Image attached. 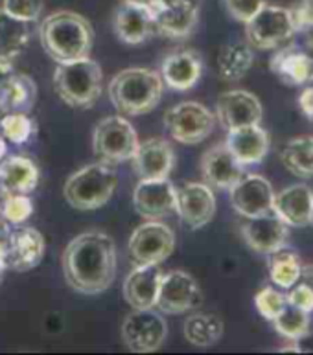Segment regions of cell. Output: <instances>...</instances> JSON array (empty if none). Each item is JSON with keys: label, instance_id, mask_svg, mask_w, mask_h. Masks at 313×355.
<instances>
[{"label": "cell", "instance_id": "ee69618b", "mask_svg": "<svg viewBox=\"0 0 313 355\" xmlns=\"http://www.w3.org/2000/svg\"><path fill=\"white\" fill-rule=\"evenodd\" d=\"M298 282L306 284V286L313 291V263H308V266H304L303 263V270H301V278H298Z\"/></svg>", "mask_w": 313, "mask_h": 355}, {"label": "cell", "instance_id": "7402d4cb", "mask_svg": "<svg viewBox=\"0 0 313 355\" xmlns=\"http://www.w3.org/2000/svg\"><path fill=\"white\" fill-rule=\"evenodd\" d=\"M313 190L306 184L286 186L276 191L273 199V212L286 223L287 227H304L312 221Z\"/></svg>", "mask_w": 313, "mask_h": 355}, {"label": "cell", "instance_id": "7bdbcfd3", "mask_svg": "<svg viewBox=\"0 0 313 355\" xmlns=\"http://www.w3.org/2000/svg\"><path fill=\"white\" fill-rule=\"evenodd\" d=\"M11 76H13V61L0 58V87L4 85Z\"/></svg>", "mask_w": 313, "mask_h": 355}, {"label": "cell", "instance_id": "e0dca14e", "mask_svg": "<svg viewBox=\"0 0 313 355\" xmlns=\"http://www.w3.org/2000/svg\"><path fill=\"white\" fill-rule=\"evenodd\" d=\"M242 236L251 249L260 254H271L287 245L289 227L273 210L249 218L242 227Z\"/></svg>", "mask_w": 313, "mask_h": 355}, {"label": "cell", "instance_id": "7c38bea8", "mask_svg": "<svg viewBox=\"0 0 313 355\" xmlns=\"http://www.w3.org/2000/svg\"><path fill=\"white\" fill-rule=\"evenodd\" d=\"M176 212L192 230L203 228L216 216V196L207 182H186L176 191Z\"/></svg>", "mask_w": 313, "mask_h": 355}, {"label": "cell", "instance_id": "bcb514c9", "mask_svg": "<svg viewBox=\"0 0 313 355\" xmlns=\"http://www.w3.org/2000/svg\"><path fill=\"white\" fill-rule=\"evenodd\" d=\"M6 153H8V146H6V138L0 135V160L4 159Z\"/></svg>", "mask_w": 313, "mask_h": 355}, {"label": "cell", "instance_id": "e575fe53", "mask_svg": "<svg viewBox=\"0 0 313 355\" xmlns=\"http://www.w3.org/2000/svg\"><path fill=\"white\" fill-rule=\"evenodd\" d=\"M0 129L6 140L13 144H26L32 138L35 125L32 118L28 116V112H6L0 118Z\"/></svg>", "mask_w": 313, "mask_h": 355}, {"label": "cell", "instance_id": "836d02e7", "mask_svg": "<svg viewBox=\"0 0 313 355\" xmlns=\"http://www.w3.org/2000/svg\"><path fill=\"white\" fill-rule=\"evenodd\" d=\"M273 326L282 337L291 340L301 334H304L306 329H310V313L293 306L291 302H286L282 311L273 318Z\"/></svg>", "mask_w": 313, "mask_h": 355}, {"label": "cell", "instance_id": "44dd1931", "mask_svg": "<svg viewBox=\"0 0 313 355\" xmlns=\"http://www.w3.org/2000/svg\"><path fill=\"white\" fill-rule=\"evenodd\" d=\"M162 269L159 263L137 266L124 280V298L133 309H148L157 306Z\"/></svg>", "mask_w": 313, "mask_h": 355}, {"label": "cell", "instance_id": "8d00e7d4", "mask_svg": "<svg viewBox=\"0 0 313 355\" xmlns=\"http://www.w3.org/2000/svg\"><path fill=\"white\" fill-rule=\"evenodd\" d=\"M287 297L284 293H280L275 287H264L258 291L255 297V306L258 309L262 317L267 318L269 322H273V318L282 311V308L286 306Z\"/></svg>", "mask_w": 313, "mask_h": 355}, {"label": "cell", "instance_id": "484cf974", "mask_svg": "<svg viewBox=\"0 0 313 355\" xmlns=\"http://www.w3.org/2000/svg\"><path fill=\"white\" fill-rule=\"evenodd\" d=\"M271 70L289 85H308L313 81V58L298 46H286L273 55Z\"/></svg>", "mask_w": 313, "mask_h": 355}, {"label": "cell", "instance_id": "60d3db41", "mask_svg": "<svg viewBox=\"0 0 313 355\" xmlns=\"http://www.w3.org/2000/svg\"><path fill=\"white\" fill-rule=\"evenodd\" d=\"M282 352H295V354H313V331L306 329L304 334L291 339V345L282 348Z\"/></svg>", "mask_w": 313, "mask_h": 355}, {"label": "cell", "instance_id": "277c9868", "mask_svg": "<svg viewBox=\"0 0 313 355\" xmlns=\"http://www.w3.org/2000/svg\"><path fill=\"white\" fill-rule=\"evenodd\" d=\"M53 89L59 100L74 109H89L103 92V74L94 59L83 58L58 63L53 70Z\"/></svg>", "mask_w": 313, "mask_h": 355}, {"label": "cell", "instance_id": "83f0119b", "mask_svg": "<svg viewBox=\"0 0 313 355\" xmlns=\"http://www.w3.org/2000/svg\"><path fill=\"white\" fill-rule=\"evenodd\" d=\"M32 22L21 21L0 8V58L15 61L30 44Z\"/></svg>", "mask_w": 313, "mask_h": 355}, {"label": "cell", "instance_id": "d590c367", "mask_svg": "<svg viewBox=\"0 0 313 355\" xmlns=\"http://www.w3.org/2000/svg\"><path fill=\"white\" fill-rule=\"evenodd\" d=\"M33 214V202L26 193H6L0 216L11 225H21L28 221Z\"/></svg>", "mask_w": 313, "mask_h": 355}, {"label": "cell", "instance_id": "4fadbf2b", "mask_svg": "<svg viewBox=\"0 0 313 355\" xmlns=\"http://www.w3.org/2000/svg\"><path fill=\"white\" fill-rule=\"evenodd\" d=\"M234 210L245 219L256 218L273 210L275 190L264 175L244 173L242 179L228 190Z\"/></svg>", "mask_w": 313, "mask_h": 355}, {"label": "cell", "instance_id": "c3c4849f", "mask_svg": "<svg viewBox=\"0 0 313 355\" xmlns=\"http://www.w3.org/2000/svg\"><path fill=\"white\" fill-rule=\"evenodd\" d=\"M310 225H313V210H312V221H310Z\"/></svg>", "mask_w": 313, "mask_h": 355}, {"label": "cell", "instance_id": "3957f363", "mask_svg": "<svg viewBox=\"0 0 313 355\" xmlns=\"http://www.w3.org/2000/svg\"><path fill=\"white\" fill-rule=\"evenodd\" d=\"M107 90L109 100L118 112L128 116H140L159 105L164 92V81L157 70L133 67L118 72Z\"/></svg>", "mask_w": 313, "mask_h": 355}, {"label": "cell", "instance_id": "d6a6232c", "mask_svg": "<svg viewBox=\"0 0 313 355\" xmlns=\"http://www.w3.org/2000/svg\"><path fill=\"white\" fill-rule=\"evenodd\" d=\"M282 162L298 177H313V137H297L289 140L282 151Z\"/></svg>", "mask_w": 313, "mask_h": 355}, {"label": "cell", "instance_id": "1f68e13d", "mask_svg": "<svg viewBox=\"0 0 313 355\" xmlns=\"http://www.w3.org/2000/svg\"><path fill=\"white\" fill-rule=\"evenodd\" d=\"M301 270H303V261L297 252L287 249V245L269 254V276L275 282V286L289 289L301 278Z\"/></svg>", "mask_w": 313, "mask_h": 355}, {"label": "cell", "instance_id": "f546056e", "mask_svg": "<svg viewBox=\"0 0 313 355\" xmlns=\"http://www.w3.org/2000/svg\"><path fill=\"white\" fill-rule=\"evenodd\" d=\"M225 324L219 315L210 311H196L185 320L183 334L186 340L199 348L216 345L223 337Z\"/></svg>", "mask_w": 313, "mask_h": 355}, {"label": "cell", "instance_id": "30bf717a", "mask_svg": "<svg viewBox=\"0 0 313 355\" xmlns=\"http://www.w3.org/2000/svg\"><path fill=\"white\" fill-rule=\"evenodd\" d=\"M168 324L153 308L133 309L122 322V340L135 354H151L164 345Z\"/></svg>", "mask_w": 313, "mask_h": 355}, {"label": "cell", "instance_id": "9a60e30c", "mask_svg": "<svg viewBox=\"0 0 313 355\" xmlns=\"http://www.w3.org/2000/svg\"><path fill=\"white\" fill-rule=\"evenodd\" d=\"M216 114H218L219 123L227 131H230V129L260 123L264 109H262L260 100L253 92L236 89L219 94L218 103H216Z\"/></svg>", "mask_w": 313, "mask_h": 355}, {"label": "cell", "instance_id": "d6986e66", "mask_svg": "<svg viewBox=\"0 0 313 355\" xmlns=\"http://www.w3.org/2000/svg\"><path fill=\"white\" fill-rule=\"evenodd\" d=\"M44 256L43 234L30 227L11 230L6 241V260L8 267L21 272L32 270L41 263Z\"/></svg>", "mask_w": 313, "mask_h": 355}, {"label": "cell", "instance_id": "6da1fadb", "mask_svg": "<svg viewBox=\"0 0 313 355\" xmlns=\"http://www.w3.org/2000/svg\"><path fill=\"white\" fill-rule=\"evenodd\" d=\"M65 280L81 295H100L117 276V245L109 234L89 230L76 236L63 252Z\"/></svg>", "mask_w": 313, "mask_h": 355}, {"label": "cell", "instance_id": "4dcf8cb0", "mask_svg": "<svg viewBox=\"0 0 313 355\" xmlns=\"http://www.w3.org/2000/svg\"><path fill=\"white\" fill-rule=\"evenodd\" d=\"M253 63H255V52L249 43L236 41L225 44L219 50L218 70L219 76L227 81H238L245 78V74L253 69Z\"/></svg>", "mask_w": 313, "mask_h": 355}, {"label": "cell", "instance_id": "2e32d148", "mask_svg": "<svg viewBox=\"0 0 313 355\" xmlns=\"http://www.w3.org/2000/svg\"><path fill=\"white\" fill-rule=\"evenodd\" d=\"M177 188L170 179H140L133 191V207L144 219H162L176 212Z\"/></svg>", "mask_w": 313, "mask_h": 355}, {"label": "cell", "instance_id": "f35d334b", "mask_svg": "<svg viewBox=\"0 0 313 355\" xmlns=\"http://www.w3.org/2000/svg\"><path fill=\"white\" fill-rule=\"evenodd\" d=\"M223 2L228 15L232 17L234 21L244 22V24L251 21L262 6L266 4V0H223Z\"/></svg>", "mask_w": 313, "mask_h": 355}, {"label": "cell", "instance_id": "8fae6325", "mask_svg": "<svg viewBox=\"0 0 313 355\" xmlns=\"http://www.w3.org/2000/svg\"><path fill=\"white\" fill-rule=\"evenodd\" d=\"M201 302V287L186 270H171L162 275L155 308H159L168 315H179V313L197 309Z\"/></svg>", "mask_w": 313, "mask_h": 355}, {"label": "cell", "instance_id": "4316f807", "mask_svg": "<svg viewBox=\"0 0 313 355\" xmlns=\"http://www.w3.org/2000/svg\"><path fill=\"white\" fill-rule=\"evenodd\" d=\"M39 168L32 159L10 157L0 162V190L2 193H32L39 184Z\"/></svg>", "mask_w": 313, "mask_h": 355}, {"label": "cell", "instance_id": "7a4b0ae2", "mask_svg": "<svg viewBox=\"0 0 313 355\" xmlns=\"http://www.w3.org/2000/svg\"><path fill=\"white\" fill-rule=\"evenodd\" d=\"M39 39L43 50L56 63H69L89 58L94 30L85 17L76 11H53L41 22Z\"/></svg>", "mask_w": 313, "mask_h": 355}, {"label": "cell", "instance_id": "f6af8a7d", "mask_svg": "<svg viewBox=\"0 0 313 355\" xmlns=\"http://www.w3.org/2000/svg\"><path fill=\"white\" fill-rule=\"evenodd\" d=\"M6 269H8V260H6V243H0V280H2V275H4Z\"/></svg>", "mask_w": 313, "mask_h": 355}, {"label": "cell", "instance_id": "8992f818", "mask_svg": "<svg viewBox=\"0 0 313 355\" xmlns=\"http://www.w3.org/2000/svg\"><path fill=\"white\" fill-rule=\"evenodd\" d=\"M245 32L251 46L273 50L293 37L297 32V21L291 10L266 2L251 21L245 22Z\"/></svg>", "mask_w": 313, "mask_h": 355}, {"label": "cell", "instance_id": "ba28073f", "mask_svg": "<svg viewBox=\"0 0 313 355\" xmlns=\"http://www.w3.org/2000/svg\"><path fill=\"white\" fill-rule=\"evenodd\" d=\"M216 116L199 101H180L164 114V128L179 144L196 146L207 140L214 131Z\"/></svg>", "mask_w": 313, "mask_h": 355}, {"label": "cell", "instance_id": "b9f144b4", "mask_svg": "<svg viewBox=\"0 0 313 355\" xmlns=\"http://www.w3.org/2000/svg\"><path fill=\"white\" fill-rule=\"evenodd\" d=\"M298 105L303 109V112L310 120H313V87L304 89L298 96Z\"/></svg>", "mask_w": 313, "mask_h": 355}, {"label": "cell", "instance_id": "603a6c76", "mask_svg": "<svg viewBox=\"0 0 313 355\" xmlns=\"http://www.w3.org/2000/svg\"><path fill=\"white\" fill-rule=\"evenodd\" d=\"M159 74L168 89L183 92L199 81L203 74V59L196 50H177L166 55Z\"/></svg>", "mask_w": 313, "mask_h": 355}, {"label": "cell", "instance_id": "ac0fdd59", "mask_svg": "<svg viewBox=\"0 0 313 355\" xmlns=\"http://www.w3.org/2000/svg\"><path fill=\"white\" fill-rule=\"evenodd\" d=\"M203 179L210 188L230 190L245 173V166L232 155L227 144H218L203 155L201 159Z\"/></svg>", "mask_w": 313, "mask_h": 355}, {"label": "cell", "instance_id": "9c48e42d", "mask_svg": "<svg viewBox=\"0 0 313 355\" xmlns=\"http://www.w3.org/2000/svg\"><path fill=\"white\" fill-rule=\"evenodd\" d=\"M176 249V234L166 223L159 219H148L131 234L128 250L137 266L162 263Z\"/></svg>", "mask_w": 313, "mask_h": 355}, {"label": "cell", "instance_id": "cb8c5ba5", "mask_svg": "<svg viewBox=\"0 0 313 355\" xmlns=\"http://www.w3.org/2000/svg\"><path fill=\"white\" fill-rule=\"evenodd\" d=\"M227 148L244 166L258 164L269 153V135L260 123L230 129L225 138Z\"/></svg>", "mask_w": 313, "mask_h": 355}, {"label": "cell", "instance_id": "5bb4252c", "mask_svg": "<svg viewBox=\"0 0 313 355\" xmlns=\"http://www.w3.org/2000/svg\"><path fill=\"white\" fill-rule=\"evenodd\" d=\"M112 28L117 37L126 44H140L157 33L155 10L151 6L133 0H124L115 10Z\"/></svg>", "mask_w": 313, "mask_h": 355}, {"label": "cell", "instance_id": "f1b7e54d", "mask_svg": "<svg viewBox=\"0 0 313 355\" xmlns=\"http://www.w3.org/2000/svg\"><path fill=\"white\" fill-rule=\"evenodd\" d=\"M37 96L35 81L26 74L11 76L0 87V112H28L32 111Z\"/></svg>", "mask_w": 313, "mask_h": 355}, {"label": "cell", "instance_id": "7dc6e473", "mask_svg": "<svg viewBox=\"0 0 313 355\" xmlns=\"http://www.w3.org/2000/svg\"><path fill=\"white\" fill-rule=\"evenodd\" d=\"M133 2H142V4H148V6H151V8H153L157 0H133Z\"/></svg>", "mask_w": 313, "mask_h": 355}, {"label": "cell", "instance_id": "74e56055", "mask_svg": "<svg viewBox=\"0 0 313 355\" xmlns=\"http://www.w3.org/2000/svg\"><path fill=\"white\" fill-rule=\"evenodd\" d=\"M44 0H2V10L26 22L39 21L43 13Z\"/></svg>", "mask_w": 313, "mask_h": 355}, {"label": "cell", "instance_id": "d4e9b609", "mask_svg": "<svg viewBox=\"0 0 313 355\" xmlns=\"http://www.w3.org/2000/svg\"><path fill=\"white\" fill-rule=\"evenodd\" d=\"M199 10H201V0H180L176 6L155 10L157 32L174 39L190 35L199 19Z\"/></svg>", "mask_w": 313, "mask_h": 355}, {"label": "cell", "instance_id": "52a82bcc", "mask_svg": "<svg viewBox=\"0 0 313 355\" xmlns=\"http://www.w3.org/2000/svg\"><path fill=\"white\" fill-rule=\"evenodd\" d=\"M138 144L140 140L135 128L120 114L100 120L92 133V148L96 157L111 164L133 159Z\"/></svg>", "mask_w": 313, "mask_h": 355}, {"label": "cell", "instance_id": "ffe728a7", "mask_svg": "<svg viewBox=\"0 0 313 355\" xmlns=\"http://www.w3.org/2000/svg\"><path fill=\"white\" fill-rule=\"evenodd\" d=\"M131 160L140 179H168L176 166V151L164 138H149L138 144Z\"/></svg>", "mask_w": 313, "mask_h": 355}, {"label": "cell", "instance_id": "ab89813d", "mask_svg": "<svg viewBox=\"0 0 313 355\" xmlns=\"http://www.w3.org/2000/svg\"><path fill=\"white\" fill-rule=\"evenodd\" d=\"M286 297L287 302H291L293 306H297L310 315L313 313V291L303 282H297L295 286L289 287V293Z\"/></svg>", "mask_w": 313, "mask_h": 355}, {"label": "cell", "instance_id": "5b68a950", "mask_svg": "<svg viewBox=\"0 0 313 355\" xmlns=\"http://www.w3.org/2000/svg\"><path fill=\"white\" fill-rule=\"evenodd\" d=\"M118 175L111 162H94L81 168L67 179L63 196L76 210H98L112 197Z\"/></svg>", "mask_w": 313, "mask_h": 355}]
</instances>
